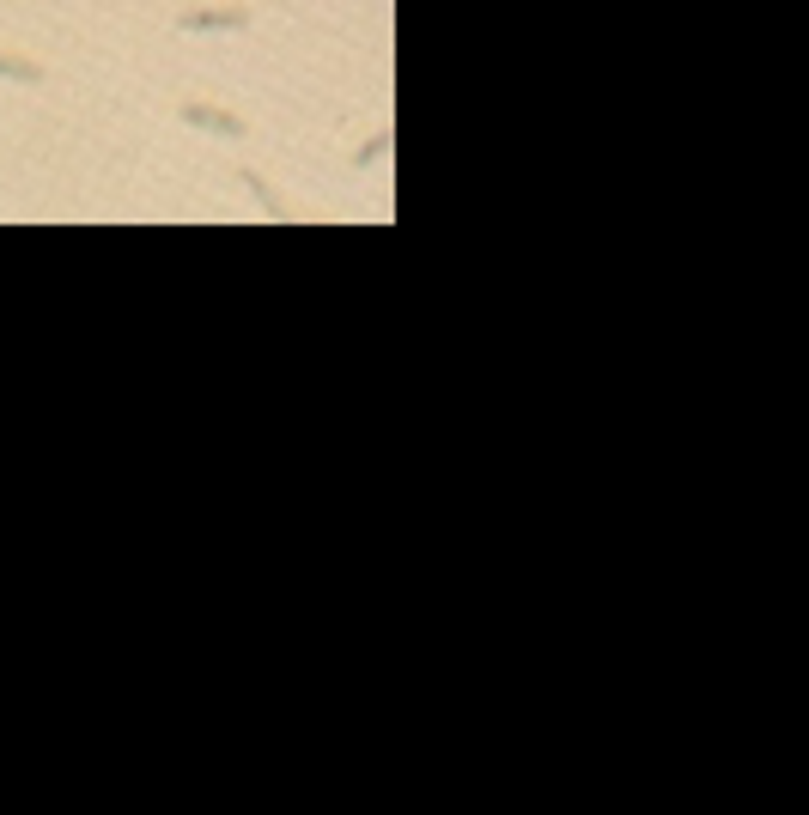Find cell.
Returning <instances> with one entry per match:
<instances>
[{"instance_id":"cell-1","label":"cell","mask_w":809,"mask_h":815,"mask_svg":"<svg viewBox=\"0 0 809 815\" xmlns=\"http://www.w3.org/2000/svg\"><path fill=\"white\" fill-rule=\"evenodd\" d=\"M244 25H250V7H201L177 19V31H244Z\"/></svg>"},{"instance_id":"cell-2","label":"cell","mask_w":809,"mask_h":815,"mask_svg":"<svg viewBox=\"0 0 809 815\" xmlns=\"http://www.w3.org/2000/svg\"><path fill=\"white\" fill-rule=\"evenodd\" d=\"M177 116H183V122H195V128H207V134H226V140H238V134H244V122H238L232 110H213V104H183Z\"/></svg>"},{"instance_id":"cell-3","label":"cell","mask_w":809,"mask_h":815,"mask_svg":"<svg viewBox=\"0 0 809 815\" xmlns=\"http://www.w3.org/2000/svg\"><path fill=\"white\" fill-rule=\"evenodd\" d=\"M238 177H244V183H250V195H256V201H262V207H268V213H274V219H286V201H280V195H274V189H268V183H262V177H256V171H238Z\"/></svg>"},{"instance_id":"cell-4","label":"cell","mask_w":809,"mask_h":815,"mask_svg":"<svg viewBox=\"0 0 809 815\" xmlns=\"http://www.w3.org/2000/svg\"><path fill=\"white\" fill-rule=\"evenodd\" d=\"M0 80H43V67L25 55H0Z\"/></svg>"},{"instance_id":"cell-5","label":"cell","mask_w":809,"mask_h":815,"mask_svg":"<svg viewBox=\"0 0 809 815\" xmlns=\"http://www.w3.org/2000/svg\"><path fill=\"white\" fill-rule=\"evenodd\" d=\"M384 153H390V134H372V140H365L359 153H353V165H359V171H372V165H378Z\"/></svg>"}]
</instances>
